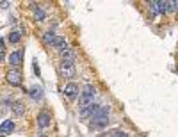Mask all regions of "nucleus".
Returning <instances> with one entry per match:
<instances>
[{"label": "nucleus", "mask_w": 178, "mask_h": 137, "mask_svg": "<svg viewBox=\"0 0 178 137\" xmlns=\"http://www.w3.org/2000/svg\"><path fill=\"white\" fill-rule=\"evenodd\" d=\"M34 71H36V75L39 77V66H37V61H34Z\"/></svg>", "instance_id": "20"}, {"label": "nucleus", "mask_w": 178, "mask_h": 137, "mask_svg": "<svg viewBox=\"0 0 178 137\" xmlns=\"http://www.w3.org/2000/svg\"><path fill=\"white\" fill-rule=\"evenodd\" d=\"M55 37H57V36H55L54 32H44V34H43V43H44V44H50V47H52L54 41H55Z\"/></svg>", "instance_id": "16"}, {"label": "nucleus", "mask_w": 178, "mask_h": 137, "mask_svg": "<svg viewBox=\"0 0 178 137\" xmlns=\"http://www.w3.org/2000/svg\"><path fill=\"white\" fill-rule=\"evenodd\" d=\"M11 109H13V114H14L16 118L23 116V112H25V107H23V103H21V102H14V103L11 105Z\"/></svg>", "instance_id": "12"}, {"label": "nucleus", "mask_w": 178, "mask_h": 137, "mask_svg": "<svg viewBox=\"0 0 178 137\" xmlns=\"http://www.w3.org/2000/svg\"><path fill=\"white\" fill-rule=\"evenodd\" d=\"M7 61H9V64L13 68H18L21 64V61H23V50H14L13 54H9Z\"/></svg>", "instance_id": "8"}, {"label": "nucleus", "mask_w": 178, "mask_h": 137, "mask_svg": "<svg viewBox=\"0 0 178 137\" xmlns=\"http://www.w3.org/2000/svg\"><path fill=\"white\" fill-rule=\"evenodd\" d=\"M37 137H48V135H44V133H41V135H37Z\"/></svg>", "instance_id": "23"}, {"label": "nucleus", "mask_w": 178, "mask_h": 137, "mask_svg": "<svg viewBox=\"0 0 178 137\" xmlns=\"http://www.w3.org/2000/svg\"><path fill=\"white\" fill-rule=\"evenodd\" d=\"M61 61H73L75 62V52L73 50H64V52H61Z\"/></svg>", "instance_id": "15"}, {"label": "nucleus", "mask_w": 178, "mask_h": 137, "mask_svg": "<svg viewBox=\"0 0 178 137\" xmlns=\"http://www.w3.org/2000/svg\"><path fill=\"white\" fill-rule=\"evenodd\" d=\"M93 98H95V87L93 85H85L82 91H80V96H78V107L80 109H85L93 103Z\"/></svg>", "instance_id": "2"}, {"label": "nucleus", "mask_w": 178, "mask_h": 137, "mask_svg": "<svg viewBox=\"0 0 178 137\" xmlns=\"http://www.w3.org/2000/svg\"><path fill=\"white\" fill-rule=\"evenodd\" d=\"M52 48H57L59 52H64V50H68V43H66V39H64V37L57 36V37H55V41H54V44H52Z\"/></svg>", "instance_id": "10"}, {"label": "nucleus", "mask_w": 178, "mask_h": 137, "mask_svg": "<svg viewBox=\"0 0 178 137\" xmlns=\"http://www.w3.org/2000/svg\"><path fill=\"white\" fill-rule=\"evenodd\" d=\"M27 93H29L34 100H37V102L43 100V89H41V87H32L30 91H27Z\"/></svg>", "instance_id": "14"}, {"label": "nucleus", "mask_w": 178, "mask_h": 137, "mask_svg": "<svg viewBox=\"0 0 178 137\" xmlns=\"http://www.w3.org/2000/svg\"><path fill=\"white\" fill-rule=\"evenodd\" d=\"M107 137H128V133L123 130H112V132H109Z\"/></svg>", "instance_id": "18"}, {"label": "nucleus", "mask_w": 178, "mask_h": 137, "mask_svg": "<svg viewBox=\"0 0 178 137\" xmlns=\"http://www.w3.org/2000/svg\"><path fill=\"white\" fill-rule=\"evenodd\" d=\"M4 47H6V43H4V39H2V37H0V52L4 50Z\"/></svg>", "instance_id": "21"}, {"label": "nucleus", "mask_w": 178, "mask_h": 137, "mask_svg": "<svg viewBox=\"0 0 178 137\" xmlns=\"http://www.w3.org/2000/svg\"><path fill=\"white\" fill-rule=\"evenodd\" d=\"M6 61V54L4 52H0V62H4Z\"/></svg>", "instance_id": "22"}, {"label": "nucleus", "mask_w": 178, "mask_h": 137, "mask_svg": "<svg viewBox=\"0 0 178 137\" xmlns=\"http://www.w3.org/2000/svg\"><path fill=\"white\" fill-rule=\"evenodd\" d=\"M32 11H34V18L37 20V21H43L44 18H47V14H44V11L37 6V4H32Z\"/></svg>", "instance_id": "13"}, {"label": "nucleus", "mask_w": 178, "mask_h": 137, "mask_svg": "<svg viewBox=\"0 0 178 137\" xmlns=\"http://www.w3.org/2000/svg\"><path fill=\"white\" fill-rule=\"evenodd\" d=\"M52 123V118H50V112L48 110H41L37 114V126L39 128H48Z\"/></svg>", "instance_id": "7"}, {"label": "nucleus", "mask_w": 178, "mask_h": 137, "mask_svg": "<svg viewBox=\"0 0 178 137\" xmlns=\"http://www.w3.org/2000/svg\"><path fill=\"white\" fill-rule=\"evenodd\" d=\"M6 78H7V82H9L11 85H14V87L21 85V82H23V78H21V73H20L18 68H11V70L6 73Z\"/></svg>", "instance_id": "4"}, {"label": "nucleus", "mask_w": 178, "mask_h": 137, "mask_svg": "<svg viewBox=\"0 0 178 137\" xmlns=\"http://www.w3.org/2000/svg\"><path fill=\"white\" fill-rule=\"evenodd\" d=\"M62 91H64V96L68 98V100H75V98L78 96V91H80V89H78V85H77L75 82H70V84L64 85Z\"/></svg>", "instance_id": "6"}, {"label": "nucleus", "mask_w": 178, "mask_h": 137, "mask_svg": "<svg viewBox=\"0 0 178 137\" xmlns=\"http://www.w3.org/2000/svg\"><path fill=\"white\" fill-rule=\"evenodd\" d=\"M100 107H102V105H98V103H91L89 107H85V109L80 110V118H93L95 114L100 110Z\"/></svg>", "instance_id": "9"}, {"label": "nucleus", "mask_w": 178, "mask_h": 137, "mask_svg": "<svg viewBox=\"0 0 178 137\" xmlns=\"http://www.w3.org/2000/svg\"><path fill=\"white\" fill-rule=\"evenodd\" d=\"M167 11H176V2H167Z\"/></svg>", "instance_id": "19"}, {"label": "nucleus", "mask_w": 178, "mask_h": 137, "mask_svg": "<svg viewBox=\"0 0 178 137\" xmlns=\"http://www.w3.org/2000/svg\"><path fill=\"white\" fill-rule=\"evenodd\" d=\"M148 6H150V11H151L153 16L167 13V2H162V0H151Z\"/></svg>", "instance_id": "3"}, {"label": "nucleus", "mask_w": 178, "mask_h": 137, "mask_svg": "<svg viewBox=\"0 0 178 137\" xmlns=\"http://www.w3.org/2000/svg\"><path fill=\"white\" fill-rule=\"evenodd\" d=\"M20 39H21V34H20L18 30H13V32L9 34V37H7V41H9V43H13V44H16Z\"/></svg>", "instance_id": "17"}, {"label": "nucleus", "mask_w": 178, "mask_h": 137, "mask_svg": "<svg viewBox=\"0 0 178 137\" xmlns=\"http://www.w3.org/2000/svg\"><path fill=\"white\" fill-rule=\"evenodd\" d=\"M109 112H110V107L109 105H102L100 110L91 118V126H95V128H105L109 125Z\"/></svg>", "instance_id": "1"}, {"label": "nucleus", "mask_w": 178, "mask_h": 137, "mask_svg": "<svg viewBox=\"0 0 178 137\" xmlns=\"http://www.w3.org/2000/svg\"><path fill=\"white\" fill-rule=\"evenodd\" d=\"M14 123L11 121V119H6V121H2L0 123V132L2 133H11V132H14Z\"/></svg>", "instance_id": "11"}, {"label": "nucleus", "mask_w": 178, "mask_h": 137, "mask_svg": "<svg viewBox=\"0 0 178 137\" xmlns=\"http://www.w3.org/2000/svg\"><path fill=\"white\" fill-rule=\"evenodd\" d=\"M61 73L66 78H73L75 77V62L73 61H61Z\"/></svg>", "instance_id": "5"}]
</instances>
